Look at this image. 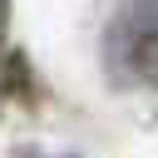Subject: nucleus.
Instances as JSON below:
<instances>
[{
	"instance_id": "1",
	"label": "nucleus",
	"mask_w": 158,
	"mask_h": 158,
	"mask_svg": "<svg viewBox=\"0 0 158 158\" xmlns=\"http://www.w3.org/2000/svg\"><path fill=\"white\" fill-rule=\"evenodd\" d=\"M104 64L118 84L158 89V0H123L104 30Z\"/></svg>"
},
{
	"instance_id": "2",
	"label": "nucleus",
	"mask_w": 158,
	"mask_h": 158,
	"mask_svg": "<svg viewBox=\"0 0 158 158\" xmlns=\"http://www.w3.org/2000/svg\"><path fill=\"white\" fill-rule=\"evenodd\" d=\"M15 158H59V153H40V148H20Z\"/></svg>"
}]
</instances>
